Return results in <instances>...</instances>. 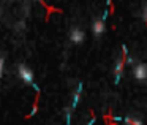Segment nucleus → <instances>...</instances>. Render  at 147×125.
<instances>
[{
    "label": "nucleus",
    "mask_w": 147,
    "mask_h": 125,
    "mask_svg": "<svg viewBox=\"0 0 147 125\" xmlns=\"http://www.w3.org/2000/svg\"><path fill=\"white\" fill-rule=\"evenodd\" d=\"M18 74H19V78L26 84H33V71L30 70L27 65L21 64L19 67H18Z\"/></svg>",
    "instance_id": "obj_1"
},
{
    "label": "nucleus",
    "mask_w": 147,
    "mask_h": 125,
    "mask_svg": "<svg viewBox=\"0 0 147 125\" xmlns=\"http://www.w3.org/2000/svg\"><path fill=\"white\" fill-rule=\"evenodd\" d=\"M3 64H5L3 57H0V78H2V74H3Z\"/></svg>",
    "instance_id": "obj_7"
},
{
    "label": "nucleus",
    "mask_w": 147,
    "mask_h": 125,
    "mask_svg": "<svg viewBox=\"0 0 147 125\" xmlns=\"http://www.w3.org/2000/svg\"><path fill=\"white\" fill-rule=\"evenodd\" d=\"M142 18H144V21L147 22V5H146V8H144V11H142Z\"/></svg>",
    "instance_id": "obj_8"
},
{
    "label": "nucleus",
    "mask_w": 147,
    "mask_h": 125,
    "mask_svg": "<svg viewBox=\"0 0 147 125\" xmlns=\"http://www.w3.org/2000/svg\"><path fill=\"white\" fill-rule=\"evenodd\" d=\"M84 38H86V35H84V32L81 29H78V27H73L70 32V40L71 43H74V45H79V43L84 41Z\"/></svg>",
    "instance_id": "obj_3"
},
{
    "label": "nucleus",
    "mask_w": 147,
    "mask_h": 125,
    "mask_svg": "<svg viewBox=\"0 0 147 125\" xmlns=\"http://www.w3.org/2000/svg\"><path fill=\"white\" fill-rule=\"evenodd\" d=\"M133 74H134V78H136L138 81L147 79V65H146V64H138V65H134Z\"/></svg>",
    "instance_id": "obj_2"
},
{
    "label": "nucleus",
    "mask_w": 147,
    "mask_h": 125,
    "mask_svg": "<svg viewBox=\"0 0 147 125\" xmlns=\"http://www.w3.org/2000/svg\"><path fill=\"white\" fill-rule=\"evenodd\" d=\"M123 49V55H122V59L120 60H117V65H115V70H114V73H115V79H120V76H122V73H123V65H125V60H127V48H122Z\"/></svg>",
    "instance_id": "obj_4"
},
{
    "label": "nucleus",
    "mask_w": 147,
    "mask_h": 125,
    "mask_svg": "<svg viewBox=\"0 0 147 125\" xmlns=\"http://www.w3.org/2000/svg\"><path fill=\"white\" fill-rule=\"evenodd\" d=\"M125 122H127V125H142V122H141L139 119H136V117H127Z\"/></svg>",
    "instance_id": "obj_6"
},
{
    "label": "nucleus",
    "mask_w": 147,
    "mask_h": 125,
    "mask_svg": "<svg viewBox=\"0 0 147 125\" xmlns=\"http://www.w3.org/2000/svg\"><path fill=\"white\" fill-rule=\"evenodd\" d=\"M105 30H106L105 21H103V19H95V21H93V24H92V32H93V35H95V36H100V35H103V33H105Z\"/></svg>",
    "instance_id": "obj_5"
}]
</instances>
